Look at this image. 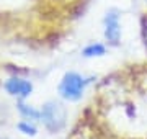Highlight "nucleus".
<instances>
[{
	"label": "nucleus",
	"mask_w": 147,
	"mask_h": 139,
	"mask_svg": "<svg viewBox=\"0 0 147 139\" xmlns=\"http://www.w3.org/2000/svg\"><path fill=\"white\" fill-rule=\"evenodd\" d=\"M105 38L106 41L111 44H118L121 38V23H119V15L115 10L106 13L105 16Z\"/></svg>",
	"instance_id": "nucleus-3"
},
{
	"label": "nucleus",
	"mask_w": 147,
	"mask_h": 139,
	"mask_svg": "<svg viewBox=\"0 0 147 139\" xmlns=\"http://www.w3.org/2000/svg\"><path fill=\"white\" fill-rule=\"evenodd\" d=\"M106 53V48L100 43H93V44H88L87 48L84 49V56L85 57H100Z\"/></svg>",
	"instance_id": "nucleus-5"
},
{
	"label": "nucleus",
	"mask_w": 147,
	"mask_h": 139,
	"mask_svg": "<svg viewBox=\"0 0 147 139\" xmlns=\"http://www.w3.org/2000/svg\"><path fill=\"white\" fill-rule=\"evenodd\" d=\"M88 80H85V77H82L77 72H67L61 80L59 85V93L64 100L69 102H79L84 96L85 87H87Z\"/></svg>",
	"instance_id": "nucleus-1"
},
{
	"label": "nucleus",
	"mask_w": 147,
	"mask_h": 139,
	"mask_svg": "<svg viewBox=\"0 0 147 139\" xmlns=\"http://www.w3.org/2000/svg\"><path fill=\"white\" fill-rule=\"evenodd\" d=\"M39 113H41L39 119L49 131L57 133V131H61L64 128V124H65V110H64V107L61 103H56V102L44 103L42 110Z\"/></svg>",
	"instance_id": "nucleus-2"
},
{
	"label": "nucleus",
	"mask_w": 147,
	"mask_h": 139,
	"mask_svg": "<svg viewBox=\"0 0 147 139\" xmlns=\"http://www.w3.org/2000/svg\"><path fill=\"white\" fill-rule=\"evenodd\" d=\"M18 129H20L23 134H26V136H34V134H36V128H34V126H33L30 121L18 123Z\"/></svg>",
	"instance_id": "nucleus-7"
},
{
	"label": "nucleus",
	"mask_w": 147,
	"mask_h": 139,
	"mask_svg": "<svg viewBox=\"0 0 147 139\" xmlns=\"http://www.w3.org/2000/svg\"><path fill=\"white\" fill-rule=\"evenodd\" d=\"M18 110H20V113L26 118V119H39V118H41V113L38 111V110H34V108L25 105L23 102L18 103Z\"/></svg>",
	"instance_id": "nucleus-6"
},
{
	"label": "nucleus",
	"mask_w": 147,
	"mask_h": 139,
	"mask_svg": "<svg viewBox=\"0 0 147 139\" xmlns=\"http://www.w3.org/2000/svg\"><path fill=\"white\" fill-rule=\"evenodd\" d=\"M146 43H147V28H146Z\"/></svg>",
	"instance_id": "nucleus-8"
},
{
	"label": "nucleus",
	"mask_w": 147,
	"mask_h": 139,
	"mask_svg": "<svg viewBox=\"0 0 147 139\" xmlns=\"http://www.w3.org/2000/svg\"><path fill=\"white\" fill-rule=\"evenodd\" d=\"M5 90L13 96H20V98H26L31 95L33 92V85L31 82L20 79V77H11L5 82Z\"/></svg>",
	"instance_id": "nucleus-4"
}]
</instances>
